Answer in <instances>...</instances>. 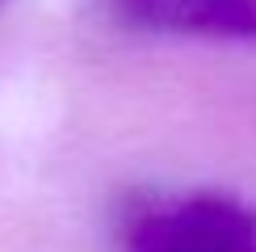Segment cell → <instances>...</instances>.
I'll use <instances>...</instances> for the list:
<instances>
[{"label": "cell", "instance_id": "cell-1", "mask_svg": "<svg viewBox=\"0 0 256 252\" xmlns=\"http://www.w3.org/2000/svg\"><path fill=\"white\" fill-rule=\"evenodd\" d=\"M126 252H256V206L227 194H189L138 210Z\"/></svg>", "mask_w": 256, "mask_h": 252}, {"label": "cell", "instance_id": "cell-2", "mask_svg": "<svg viewBox=\"0 0 256 252\" xmlns=\"http://www.w3.org/2000/svg\"><path fill=\"white\" fill-rule=\"evenodd\" d=\"M114 13L143 30L206 38H256V0H110Z\"/></svg>", "mask_w": 256, "mask_h": 252}]
</instances>
